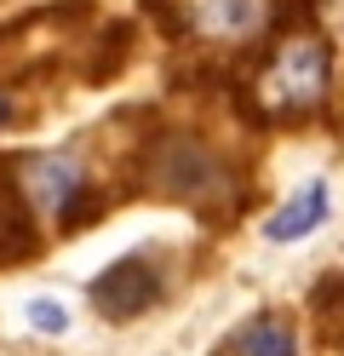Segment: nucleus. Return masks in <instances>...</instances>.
Returning a JSON list of instances; mask_svg holds the SVG:
<instances>
[{"instance_id":"obj_5","label":"nucleus","mask_w":344,"mask_h":356,"mask_svg":"<svg viewBox=\"0 0 344 356\" xmlns=\"http://www.w3.org/2000/svg\"><path fill=\"white\" fill-rule=\"evenodd\" d=\"M23 195H29L40 213L69 218L75 202L86 195V172H81L75 155H29V161H23Z\"/></svg>"},{"instance_id":"obj_9","label":"nucleus","mask_w":344,"mask_h":356,"mask_svg":"<svg viewBox=\"0 0 344 356\" xmlns=\"http://www.w3.org/2000/svg\"><path fill=\"white\" fill-rule=\"evenodd\" d=\"M17 121H23V104L6 92V86H0V132H6V127H17Z\"/></svg>"},{"instance_id":"obj_1","label":"nucleus","mask_w":344,"mask_h":356,"mask_svg":"<svg viewBox=\"0 0 344 356\" xmlns=\"http://www.w3.org/2000/svg\"><path fill=\"white\" fill-rule=\"evenodd\" d=\"M327 81H333V52L316 35H298L270 52L264 75H259V104L275 109V115H310L327 98Z\"/></svg>"},{"instance_id":"obj_8","label":"nucleus","mask_w":344,"mask_h":356,"mask_svg":"<svg viewBox=\"0 0 344 356\" xmlns=\"http://www.w3.org/2000/svg\"><path fill=\"white\" fill-rule=\"evenodd\" d=\"M29 322H35L40 333H63V327H69V310H63L58 299H35V305H29Z\"/></svg>"},{"instance_id":"obj_2","label":"nucleus","mask_w":344,"mask_h":356,"mask_svg":"<svg viewBox=\"0 0 344 356\" xmlns=\"http://www.w3.org/2000/svg\"><path fill=\"white\" fill-rule=\"evenodd\" d=\"M167 12L206 47H247L270 24V0H167Z\"/></svg>"},{"instance_id":"obj_4","label":"nucleus","mask_w":344,"mask_h":356,"mask_svg":"<svg viewBox=\"0 0 344 356\" xmlns=\"http://www.w3.org/2000/svg\"><path fill=\"white\" fill-rule=\"evenodd\" d=\"M155 184L167 190V195H178V202H201V195L224 190L229 178H224V161H218L206 144H195V138H167V144H161Z\"/></svg>"},{"instance_id":"obj_6","label":"nucleus","mask_w":344,"mask_h":356,"mask_svg":"<svg viewBox=\"0 0 344 356\" xmlns=\"http://www.w3.org/2000/svg\"><path fill=\"white\" fill-rule=\"evenodd\" d=\"M224 356H298V333L287 310H259L247 327L229 333Z\"/></svg>"},{"instance_id":"obj_3","label":"nucleus","mask_w":344,"mask_h":356,"mask_svg":"<svg viewBox=\"0 0 344 356\" xmlns=\"http://www.w3.org/2000/svg\"><path fill=\"white\" fill-rule=\"evenodd\" d=\"M155 299H161V276H155V264H149L144 253L115 259L109 270L92 282V305H98V316H109V322H132V316H144Z\"/></svg>"},{"instance_id":"obj_7","label":"nucleus","mask_w":344,"mask_h":356,"mask_svg":"<svg viewBox=\"0 0 344 356\" xmlns=\"http://www.w3.org/2000/svg\"><path fill=\"white\" fill-rule=\"evenodd\" d=\"M321 218H327V184L310 178L304 190H293L287 202L264 218V241H298V236H310Z\"/></svg>"}]
</instances>
